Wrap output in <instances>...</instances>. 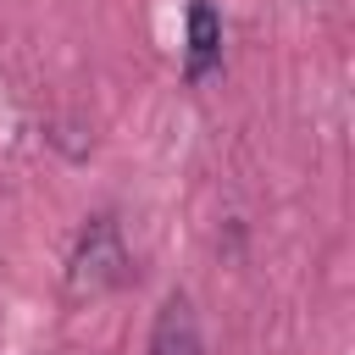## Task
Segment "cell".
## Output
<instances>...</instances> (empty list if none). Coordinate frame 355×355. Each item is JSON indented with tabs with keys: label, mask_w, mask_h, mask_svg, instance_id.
Listing matches in <instances>:
<instances>
[{
	"label": "cell",
	"mask_w": 355,
	"mask_h": 355,
	"mask_svg": "<svg viewBox=\"0 0 355 355\" xmlns=\"http://www.w3.org/2000/svg\"><path fill=\"white\" fill-rule=\"evenodd\" d=\"M122 277H128L122 239H116L111 216H94L89 233H83V244H78V255H72V288L78 294H100V288H111Z\"/></svg>",
	"instance_id": "obj_1"
},
{
	"label": "cell",
	"mask_w": 355,
	"mask_h": 355,
	"mask_svg": "<svg viewBox=\"0 0 355 355\" xmlns=\"http://www.w3.org/2000/svg\"><path fill=\"white\" fill-rule=\"evenodd\" d=\"M150 355H205L189 294H166V300H161V311H155V333H150Z\"/></svg>",
	"instance_id": "obj_2"
},
{
	"label": "cell",
	"mask_w": 355,
	"mask_h": 355,
	"mask_svg": "<svg viewBox=\"0 0 355 355\" xmlns=\"http://www.w3.org/2000/svg\"><path fill=\"white\" fill-rule=\"evenodd\" d=\"M216 55H222L216 11H211V0H194V6H189V78L200 83V78L216 67Z\"/></svg>",
	"instance_id": "obj_3"
}]
</instances>
